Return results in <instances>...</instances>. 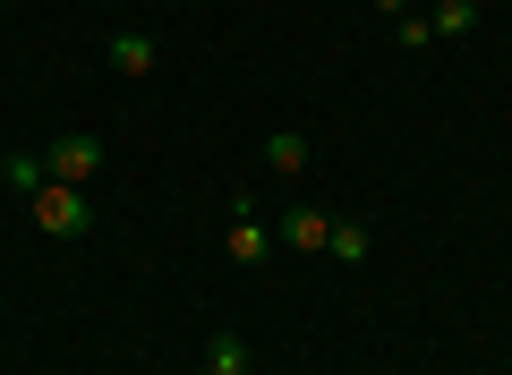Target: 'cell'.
Wrapping results in <instances>:
<instances>
[{
    "label": "cell",
    "mask_w": 512,
    "mask_h": 375,
    "mask_svg": "<svg viewBox=\"0 0 512 375\" xmlns=\"http://www.w3.org/2000/svg\"><path fill=\"white\" fill-rule=\"evenodd\" d=\"M35 222L52 239H77V231H94V205H86V188H69V179H43L35 188Z\"/></svg>",
    "instance_id": "obj_1"
},
{
    "label": "cell",
    "mask_w": 512,
    "mask_h": 375,
    "mask_svg": "<svg viewBox=\"0 0 512 375\" xmlns=\"http://www.w3.org/2000/svg\"><path fill=\"white\" fill-rule=\"evenodd\" d=\"M43 171H52V179H69V188H86V179L103 171V137H86V128H77V137H52Z\"/></svg>",
    "instance_id": "obj_2"
},
{
    "label": "cell",
    "mask_w": 512,
    "mask_h": 375,
    "mask_svg": "<svg viewBox=\"0 0 512 375\" xmlns=\"http://www.w3.org/2000/svg\"><path fill=\"white\" fill-rule=\"evenodd\" d=\"M231 256H239V265H265V256H274V231L256 222V205H248V197L231 205Z\"/></svg>",
    "instance_id": "obj_3"
},
{
    "label": "cell",
    "mask_w": 512,
    "mask_h": 375,
    "mask_svg": "<svg viewBox=\"0 0 512 375\" xmlns=\"http://www.w3.org/2000/svg\"><path fill=\"white\" fill-rule=\"evenodd\" d=\"M154 60H163V43H154V35H137V26L111 35V69H120V77H154Z\"/></svg>",
    "instance_id": "obj_4"
},
{
    "label": "cell",
    "mask_w": 512,
    "mask_h": 375,
    "mask_svg": "<svg viewBox=\"0 0 512 375\" xmlns=\"http://www.w3.org/2000/svg\"><path fill=\"white\" fill-rule=\"evenodd\" d=\"M265 162H274V179H299L308 171V137H299V128H274V137H265Z\"/></svg>",
    "instance_id": "obj_5"
},
{
    "label": "cell",
    "mask_w": 512,
    "mask_h": 375,
    "mask_svg": "<svg viewBox=\"0 0 512 375\" xmlns=\"http://www.w3.org/2000/svg\"><path fill=\"white\" fill-rule=\"evenodd\" d=\"M282 239H291V248H308V256H316V248H325V239H333V222L316 214V205H291V214H282Z\"/></svg>",
    "instance_id": "obj_6"
},
{
    "label": "cell",
    "mask_w": 512,
    "mask_h": 375,
    "mask_svg": "<svg viewBox=\"0 0 512 375\" xmlns=\"http://www.w3.org/2000/svg\"><path fill=\"white\" fill-rule=\"evenodd\" d=\"M367 248H376V239H367V222H333V239H325L333 265H367Z\"/></svg>",
    "instance_id": "obj_7"
},
{
    "label": "cell",
    "mask_w": 512,
    "mask_h": 375,
    "mask_svg": "<svg viewBox=\"0 0 512 375\" xmlns=\"http://www.w3.org/2000/svg\"><path fill=\"white\" fill-rule=\"evenodd\" d=\"M205 367H214V375H248V341H239V333H214V341H205Z\"/></svg>",
    "instance_id": "obj_8"
},
{
    "label": "cell",
    "mask_w": 512,
    "mask_h": 375,
    "mask_svg": "<svg viewBox=\"0 0 512 375\" xmlns=\"http://www.w3.org/2000/svg\"><path fill=\"white\" fill-rule=\"evenodd\" d=\"M427 26H436V35H470V26H478V0H436Z\"/></svg>",
    "instance_id": "obj_9"
},
{
    "label": "cell",
    "mask_w": 512,
    "mask_h": 375,
    "mask_svg": "<svg viewBox=\"0 0 512 375\" xmlns=\"http://www.w3.org/2000/svg\"><path fill=\"white\" fill-rule=\"evenodd\" d=\"M0 171H9V188H26V197H35L43 179H52V171H43V154H9V162H0Z\"/></svg>",
    "instance_id": "obj_10"
},
{
    "label": "cell",
    "mask_w": 512,
    "mask_h": 375,
    "mask_svg": "<svg viewBox=\"0 0 512 375\" xmlns=\"http://www.w3.org/2000/svg\"><path fill=\"white\" fill-rule=\"evenodd\" d=\"M376 9H384V18H402V9H410V0H376Z\"/></svg>",
    "instance_id": "obj_11"
},
{
    "label": "cell",
    "mask_w": 512,
    "mask_h": 375,
    "mask_svg": "<svg viewBox=\"0 0 512 375\" xmlns=\"http://www.w3.org/2000/svg\"><path fill=\"white\" fill-rule=\"evenodd\" d=\"M197 375H214V367H197Z\"/></svg>",
    "instance_id": "obj_12"
}]
</instances>
